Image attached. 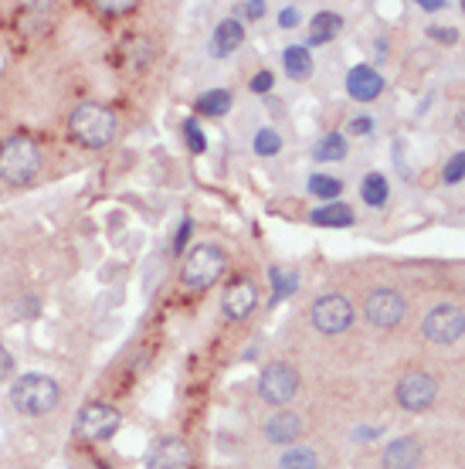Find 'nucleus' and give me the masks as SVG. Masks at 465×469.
Returning <instances> with one entry per match:
<instances>
[{"label":"nucleus","mask_w":465,"mask_h":469,"mask_svg":"<svg viewBox=\"0 0 465 469\" xmlns=\"http://www.w3.org/2000/svg\"><path fill=\"white\" fill-rule=\"evenodd\" d=\"M11 405L21 415H48L61 405V384L48 374H21L11 384Z\"/></svg>","instance_id":"nucleus-3"},{"label":"nucleus","mask_w":465,"mask_h":469,"mask_svg":"<svg viewBox=\"0 0 465 469\" xmlns=\"http://www.w3.org/2000/svg\"><path fill=\"white\" fill-rule=\"evenodd\" d=\"M146 466L150 469H187L191 466V449L181 436H163L153 442V449L146 455Z\"/></svg>","instance_id":"nucleus-12"},{"label":"nucleus","mask_w":465,"mask_h":469,"mask_svg":"<svg viewBox=\"0 0 465 469\" xmlns=\"http://www.w3.org/2000/svg\"><path fill=\"white\" fill-rule=\"evenodd\" d=\"M459 127H465V113H459Z\"/></svg>","instance_id":"nucleus-36"},{"label":"nucleus","mask_w":465,"mask_h":469,"mask_svg":"<svg viewBox=\"0 0 465 469\" xmlns=\"http://www.w3.org/2000/svg\"><path fill=\"white\" fill-rule=\"evenodd\" d=\"M302 436V418L296 412H275L272 418L265 422V439L275 442V446H289V442H296Z\"/></svg>","instance_id":"nucleus-15"},{"label":"nucleus","mask_w":465,"mask_h":469,"mask_svg":"<svg viewBox=\"0 0 465 469\" xmlns=\"http://www.w3.org/2000/svg\"><path fill=\"white\" fill-rule=\"evenodd\" d=\"M299 395V371L285 361H275L268 364L262 374H258V399L268 401V405H289V401Z\"/></svg>","instance_id":"nucleus-7"},{"label":"nucleus","mask_w":465,"mask_h":469,"mask_svg":"<svg viewBox=\"0 0 465 469\" xmlns=\"http://www.w3.org/2000/svg\"><path fill=\"white\" fill-rule=\"evenodd\" d=\"M69 133L75 143H82L88 150H106L119 133V119L113 109H106L99 102H82L69 116Z\"/></svg>","instance_id":"nucleus-1"},{"label":"nucleus","mask_w":465,"mask_h":469,"mask_svg":"<svg viewBox=\"0 0 465 469\" xmlns=\"http://www.w3.org/2000/svg\"><path fill=\"white\" fill-rule=\"evenodd\" d=\"M422 7H424V11H442L445 4H442V0H422Z\"/></svg>","instance_id":"nucleus-35"},{"label":"nucleus","mask_w":465,"mask_h":469,"mask_svg":"<svg viewBox=\"0 0 465 469\" xmlns=\"http://www.w3.org/2000/svg\"><path fill=\"white\" fill-rule=\"evenodd\" d=\"M194 109H198L200 116L218 119V116H225L228 109H231V92H228V89H208V92H200L198 96Z\"/></svg>","instance_id":"nucleus-19"},{"label":"nucleus","mask_w":465,"mask_h":469,"mask_svg":"<svg viewBox=\"0 0 465 469\" xmlns=\"http://www.w3.org/2000/svg\"><path fill=\"white\" fill-rule=\"evenodd\" d=\"M252 146H255V154L258 156H279L283 154V136H279L272 127H265V129H258V133H255Z\"/></svg>","instance_id":"nucleus-23"},{"label":"nucleus","mask_w":465,"mask_h":469,"mask_svg":"<svg viewBox=\"0 0 465 469\" xmlns=\"http://www.w3.org/2000/svg\"><path fill=\"white\" fill-rule=\"evenodd\" d=\"M435 395H438L435 378H428L422 371L401 378V381H397V391H395L397 405H401L405 412H424V408H432V405H435Z\"/></svg>","instance_id":"nucleus-10"},{"label":"nucleus","mask_w":465,"mask_h":469,"mask_svg":"<svg viewBox=\"0 0 465 469\" xmlns=\"http://www.w3.org/2000/svg\"><path fill=\"white\" fill-rule=\"evenodd\" d=\"M191 228H194L191 221H183V225H181V235H177V249H183V242H187V231H191Z\"/></svg>","instance_id":"nucleus-34"},{"label":"nucleus","mask_w":465,"mask_h":469,"mask_svg":"<svg viewBox=\"0 0 465 469\" xmlns=\"http://www.w3.org/2000/svg\"><path fill=\"white\" fill-rule=\"evenodd\" d=\"M442 174H445V184H459V181L465 177V154H455V156H451Z\"/></svg>","instance_id":"nucleus-26"},{"label":"nucleus","mask_w":465,"mask_h":469,"mask_svg":"<svg viewBox=\"0 0 465 469\" xmlns=\"http://www.w3.org/2000/svg\"><path fill=\"white\" fill-rule=\"evenodd\" d=\"M258 306V289H255L252 279H235L228 283L225 296H221V310H225V320H245L252 316V310Z\"/></svg>","instance_id":"nucleus-11"},{"label":"nucleus","mask_w":465,"mask_h":469,"mask_svg":"<svg viewBox=\"0 0 465 469\" xmlns=\"http://www.w3.org/2000/svg\"><path fill=\"white\" fill-rule=\"evenodd\" d=\"M462 11H465V0H462Z\"/></svg>","instance_id":"nucleus-37"},{"label":"nucleus","mask_w":465,"mask_h":469,"mask_svg":"<svg viewBox=\"0 0 465 469\" xmlns=\"http://www.w3.org/2000/svg\"><path fill=\"white\" fill-rule=\"evenodd\" d=\"M123 426V415L109 401H88L75 415V439L82 442H109Z\"/></svg>","instance_id":"nucleus-5"},{"label":"nucleus","mask_w":465,"mask_h":469,"mask_svg":"<svg viewBox=\"0 0 465 469\" xmlns=\"http://www.w3.org/2000/svg\"><path fill=\"white\" fill-rule=\"evenodd\" d=\"M381 463L384 469H418L422 466V446L411 436H401V439H395L384 449Z\"/></svg>","instance_id":"nucleus-14"},{"label":"nucleus","mask_w":465,"mask_h":469,"mask_svg":"<svg viewBox=\"0 0 465 469\" xmlns=\"http://www.w3.org/2000/svg\"><path fill=\"white\" fill-rule=\"evenodd\" d=\"M310 320L320 333L337 337V333H343V330L353 327V303L343 296V293H326V296H320L316 303H312Z\"/></svg>","instance_id":"nucleus-6"},{"label":"nucleus","mask_w":465,"mask_h":469,"mask_svg":"<svg viewBox=\"0 0 465 469\" xmlns=\"http://www.w3.org/2000/svg\"><path fill=\"white\" fill-rule=\"evenodd\" d=\"M347 92H350L357 102H374L384 92V79L377 69L370 65H353L347 71Z\"/></svg>","instance_id":"nucleus-13"},{"label":"nucleus","mask_w":465,"mask_h":469,"mask_svg":"<svg viewBox=\"0 0 465 469\" xmlns=\"http://www.w3.org/2000/svg\"><path fill=\"white\" fill-rule=\"evenodd\" d=\"M245 42V28H241L238 17H228V21H221L218 28H214V38H211V55L225 58L231 55L238 44Z\"/></svg>","instance_id":"nucleus-16"},{"label":"nucleus","mask_w":465,"mask_h":469,"mask_svg":"<svg viewBox=\"0 0 465 469\" xmlns=\"http://www.w3.org/2000/svg\"><path fill=\"white\" fill-rule=\"evenodd\" d=\"M387 194H391L387 177H384V174H367L364 184H360V198H364L370 208H384V204H387Z\"/></svg>","instance_id":"nucleus-20"},{"label":"nucleus","mask_w":465,"mask_h":469,"mask_svg":"<svg viewBox=\"0 0 465 469\" xmlns=\"http://www.w3.org/2000/svg\"><path fill=\"white\" fill-rule=\"evenodd\" d=\"M272 82H275V79H272V71H258V75L252 79V92H258V96H262V92H268V89H272Z\"/></svg>","instance_id":"nucleus-30"},{"label":"nucleus","mask_w":465,"mask_h":469,"mask_svg":"<svg viewBox=\"0 0 465 469\" xmlns=\"http://www.w3.org/2000/svg\"><path fill=\"white\" fill-rule=\"evenodd\" d=\"M343 28V17L333 14V11H323V14L312 17V31H310V44H326L337 31Z\"/></svg>","instance_id":"nucleus-21"},{"label":"nucleus","mask_w":465,"mask_h":469,"mask_svg":"<svg viewBox=\"0 0 465 469\" xmlns=\"http://www.w3.org/2000/svg\"><path fill=\"white\" fill-rule=\"evenodd\" d=\"M405 310H408V303L401 293L395 289H374L364 303V316L370 327H381V330H391L397 327L401 320H405Z\"/></svg>","instance_id":"nucleus-9"},{"label":"nucleus","mask_w":465,"mask_h":469,"mask_svg":"<svg viewBox=\"0 0 465 469\" xmlns=\"http://www.w3.org/2000/svg\"><path fill=\"white\" fill-rule=\"evenodd\" d=\"M187 143H191L194 154H204V150H208V140H204V133H200V127L194 123V119L187 123Z\"/></svg>","instance_id":"nucleus-27"},{"label":"nucleus","mask_w":465,"mask_h":469,"mask_svg":"<svg viewBox=\"0 0 465 469\" xmlns=\"http://www.w3.org/2000/svg\"><path fill=\"white\" fill-rule=\"evenodd\" d=\"M422 333L432 343H455L465 333V313L451 303H442V306L424 313Z\"/></svg>","instance_id":"nucleus-8"},{"label":"nucleus","mask_w":465,"mask_h":469,"mask_svg":"<svg viewBox=\"0 0 465 469\" xmlns=\"http://www.w3.org/2000/svg\"><path fill=\"white\" fill-rule=\"evenodd\" d=\"M343 156H347V140L339 133L323 136L320 146H316V160H343Z\"/></svg>","instance_id":"nucleus-25"},{"label":"nucleus","mask_w":465,"mask_h":469,"mask_svg":"<svg viewBox=\"0 0 465 469\" xmlns=\"http://www.w3.org/2000/svg\"><path fill=\"white\" fill-rule=\"evenodd\" d=\"M225 269H228L225 249L214 242H200L183 258V283L191 286V289H208V286H214L225 276Z\"/></svg>","instance_id":"nucleus-4"},{"label":"nucleus","mask_w":465,"mask_h":469,"mask_svg":"<svg viewBox=\"0 0 465 469\" xmlns=\"http://www.w3.org/2000/svg\"><path fill=\"white\" fill-rule=\"evenodd\" d=\"M279 469H320V459L310 446H296L279 459Z\"/></svg>","instance_id":"nucleus-22"},{"label":"nucleus","mask_w":465,"mask_h":469,"mask_svg":"<svg viewBox=\"0 0 465 469\" xmlns=\"http://www.w3.org/2000/svg\"><path fill=\"white\" fill-rule=\"evenodd\" d=\"M235 14L248 17V21H258V17L265 14V4H262V0H252V4H238V7H235Z\"/></svg>","instance_id":"nucleus-28"},{"label":"nucleus","mask_w":465,"mask_h":469,"mask_svg":"<svg viewBox=\"0 0 465 469\" xmlns=\"http://www.w3.org/2000/svg\"><path fill=\"white\" fill-rule=\"evenodd\" d=\"M296 21H299L296 7H285L283 14H279V24H283V28H296Z\"/></svg>","instance_id":"nucleus-32"},{"label":"nucleus","mask_w":465,"mask_h":469,"mask_svg":"<svg viewBox=\"0 0 465 469\" xmlns=\"http://www.w3.org/2000/svg\"><path fill=\"white\" fill-rule=\"evenodd\" d=\"M370 127H374V123H370V116H357V119L350 123L353 133H370Z\"/></svg>","instance_id":"nucleus-33"},{"label":"nucleus","mask_w":465,"mask_h":469,"mask_svg":"<svg viewBox=\"0 0 465 469\" xmlns=\"http://www.w3.org/2000/svg\"><path fill=\"white\" fill-rule=\"evenodd\" d=\"M38 171H42V150L31 136L17 133L0 143V181L4 184L24 187L38 177Z\"/></svg>","instance_id":"nucleus-2"},{"label":"nucleus","mask_w":465,"mask_h":469,"mask_svg":"<svg viewBox=\"0 0 465 469\" xmlns=\"http://www.w3.org/2000/svg\"><path fill=\"white\" fill-rule=\"evenodd\" d=\"M11 374H14V354L0 343V381H4V378H11Z\"/></svg>","instance_id":"nucleus-29"},{"label":"nucleus","mask_w":465,"mask_h":469,"mask_svg":"<svg viewBox=\"0 0 465 469\" xmlns=\"http://www.w3.org/2000/svg\"><path fill=\"white\" fill-rule=\"evenodd\" d=\"M339 191H343V184H339L337 177H326V174H312L310 177V194L323 198L326 204H330V201H337Z\"/></svg>","instance_id":"nucleus-24"},{"label":"nucleus","mask_w":465,"mask_h":469,"mask_svg":"<svg viewBox=\"0 0 465 469\" xmlns=\"http://www.w3.org/2000/svg\"><path fill=\"white\" fill-rule=\"evenodd\" d=\"M312 225H326V228H347L353 225V208H347L343 201H330L323 208H316L310 214Z\"/></svg>","instance_id":"nucleus-17"},{"label":"nucleus","mask_w":465,"mask_h":469,"mask_svg":"<svg viewBox=\"0 0 465 469\" xmlns=\"http://www.w3.org/2000/svg\"><path fill=\"white\" fill-rule=\"evenodd\" d=\"M428 38H435V42H442V44H451L455 42V31L451 28H432L428 31Z\"/></svg>","instance_id":"nucleus-31"},{"label":"nucleus","mask_w":465,"mask_h":469,"mask_svg":"<svg viewBox=\"0 0 465 469\" xmlns=\"http://www.w3.org/2000/svg\"><path fill=\"white\" fill-rule=\"evenodd\" d=\"M285 75L289 79H296V82H302V79H310L312 75V55L306 44H293V48H285Z\"/></svg>","instance_id":"nucleus-18"}]
</instances>
